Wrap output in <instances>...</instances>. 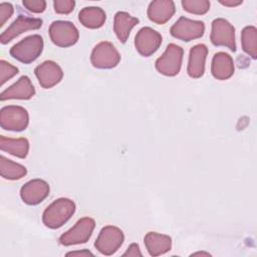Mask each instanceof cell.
<instances>
[{"label":"cell","instance_id":"6da1fadb","mask_svg":"<svg viewBox=\"0 0 257 257\" xmlns=\"http://www.w3.org/2000/svg\"><path fill=\"white\" fill-rule=\"evenodd\" d=\"M74 212L75 204L72 200L59 198L44 210L42 221L46 227L56 229L64 225L72 217Z\"/></svg>","mask_w":257,"mask_h":257},{"label":"cell","instance_id":"7a4b0ae2","mask_svg":"<svg viewBox=\"0 0 257 257\" xmlns=\"http://www.w3.org/2000/svg\"><path fill=\"white\" fill-rule=\"evenodd\" d=\"M43 50V39L38 34H33L20 40L12 46L10 54L22 63H31L38 58Z\"/></svg>","mask_w":257,"mask_h":257},{"label":"cell","instance_id":"3957f363","mask_svg":"<svg viewBox=\"0 0 257 257\" xmlns=\"http://www.w3.org/2000/svg\"><path fill=\"white\" fill-rule=\"evenodd\" d=\"M184 50L181 46L170 43L165 52L156 60L157 70L166 76H175L180 72Z\"/></svg>","mask_w":257,"mask_h":257},{"label":"cell","instance_id":"277c9868","mask_svg":"<svg viewBox=\"0 0 257 257\" xmlns=\"http://www.w3.org/2000/svg\"><path fill=\"white\" fill-rule=\"evenodd\" d=\"M95 222L90 217L79 219L75 225L59 237V243L64 246H71L85 243L91 237Z\"/></svg>","mask_w":257,"mask_h":257},{"label":"cell","instance_id":"5b68a950","mask_svg":"<svg viewBox=\"0 0 257 257\" xmlns=\"http://www.w3.org/2000/svg\"><path fill=\"white\" fill-rule=\"evenodd\" d=\"M29 122L27 110L19 105L4 106L0 110V125L3 130L21 132Z\"/></svg>","mask_w":257,"mask_h":257},{"label":"cell","instance_id":"8992f818","mask_svg":"<svg viewBox=\"0 0 257 257\" xmlns=\"http://www.w3.org/2000/svg\"><path fill=\"white\" fill-rule=\"evenodd\" d=\"M49 36L55 45L59 47H69L77 42L79 33L73 23L58 20L50 24Z\"/></svg>","mask_w":257,"mask_h":257},{"label":"cell","instance_id":"52a82bcc","mask_svg":"<svg viewBox=\"0 0 257 257\" xmlns=\"http://www.w3.org/2000/svg\"><path fill=\"white\" fill-rule=\"evenodd\" d=\"M124 235L122 231L115 226L103 227L94 243V247L103 255H111L115 253L122 245Z\"/></svg>","mask_w":257,"mask_h":257},{"label":"cell","instance_id":"ba28073f","mask_svg":"<svg viewBox=\"0 0 257 257\" xmlns=\"http://www.w3.org/2000/svg\"><path fill=\"white\" fill-rule=\"evenodd\" d=\"M120 60V54L117 49L107 41L99 42L94 46L91 52V64L100 69H109L115 67Z\"/></svg>","mask_w":257,"mask_h":257},{"label":"cell","instance_id":"9c48e42d","mask_svg":"<svg viewBox=\"0 0 257 257\" xmlns=\"http://www.w3.org/2000/svg\"><path fill=\"white\" fill-rule=\"evenodd\" d=\"M172 36L183 41H191L203 36L205 24L202 21L192 20L185 16L180 17L171 27Z\"/></svg>","mask_w":257,"mask_h":257},{"label":"cell","instance_id":"30bf717a","mask_svg":"<svg viewBox=\"0 0 257 257\" xmlns=\"http://www.w3.org/2000/svg\"><path fill=\"white\" fill-rule=\"evenodd\" d=\"M210 39L216 46H226L231 51H236L235 28L224 18H217L212 22Z\"/></svg>","mask_w":257,"mask_h":257},{"label":"cell","instance_id":"8fae6325","mask_svg":"<svg viewBox=\"0 0 257 257\" xmlns=\"http://www.w3.org/2000/svg\"><path fill=\"white\" fill-rule=\"evenodd\" d=\"M162 44V35L151 27H143L135 38V46L138 52L145 56L154 54Z\"/></svg>","mask_w":257,"mask_h":257},{"label":"cell","instance_id":"7c38bea8","mask_svg":"<svg viewBox=\"0 0 257 257\" xmlns=\"http://www.w3.org/2000/svg\"><path fill=\"white\" fill-rule=\"evenodd\" d=\"M42 26V20L40 18H32L25 15H19L11 25L1 34L0 41L2 44H6L13 40L18 35L29 30H36Z\"/></svg>","mask_w":257,"mask_h":257},{"label":"cell","instance_id":"4fadbf2b","mask_svg":"<svg viewBox=\"0 0 257 257\" xmlns=\"http://www.w3.org/2000/svg\"><path fill=\"white\" fill-rule=\"evenodd\" d=\"M35 75L39 84L43 88H51L63 77V71L61 67L52 60H46L35 67Z\"/></svg>","mask_w":257,"mask_h":257},{"label":"cell","instance_id":"5bb4252c","mask_svg":"<svg viewBox=\"0 0 257 257\" xmlns=\"http://www.w3.org/2000/svg\"><path fill=\"white\" fill-rule=\"evenodd\" d=\"M49 195V185L41 179H34L27 182L20 190V196L24 203L37 205Z\"/></svg>","mask_w":257,"mask_h":257},{"label":"cell","instance_id":"9a60e30c","mask_svg":"<svg viewBox=\"0 0 257 257\" xmlns=\"http://www.w3.org/2000/svg\"><path fill=\"white\" fill-rule=\"evenodd\" d=\"M35 94V88L26 75L21 76L15 83L1 92L0 99H30Z\"/></svg>","mask_w":257,"mask_h":257},{"label":"cell","instance_id":"2e32d148","mask_svg":"<svg viewBox=\"0 0 257 257\" xmlns=\"http://www.w3.org/2000/svg\"><path fill=\"white\" fill-rule=\"evenodd\" d=\"M176 11L175 3L171 0H156L150 3L148 16L156 24H165Z\"/></svg>","mask_w":257,"mask_h":257},{"label":"cell","instance_id":"e0dca14e","mask_svg":"<svg viewBox=\"0 0 257 257\" xmlns=\"http://www.w3.org/2000/svg\"><path fill=\"white\" fill-rule=\"evenodd\" d=\"M207 53L208 48L205 44H197L191 48L187 67L189 76L192 78H199L204 74Z\"/></svg>","mask_w":257,"mask_h":257},{"label":"cell","instance_id":"ac0fdd59","mask_svg":"<svg viewBox=\"0 0 257 257\" xmlns=\"http://www.w3.org/2000/svg\"><path fill=\"white\" fill-rule=\"evenodd\" d=\"M211 72L216 79L225 80L234 73L233 58L226 52H218L212 59Z\"/></svg>","mask_w":257,"mask_h":257},{"label":"cell","instance_id":"d6986e66","mask_svg":"<svg viewBox=\"0 0 257 257\" xmlns=\"http://www.w3.org/2000/svg\"><path fill=\"white\" fill-rule=\"evenodd\" d=\"M145 245L151 256H160L171 250L172 239L168 235L149 232L145 236Z\"/></svg>","mask_w":257,"mask_h":257},{"label":"cell","instance_id":"ffe728a7","mask_svg":"<svg viewBox=\"0 0 257 257\" xmlns=\"http://www.w3.org/2000/svg\"><path fill=\"white\" fill-rule=\"evenodd\" d=\"M139 23V19L132 16L131 14L119 11L114 15V21H113V31L117 37V39L124 43L128 36L131 30Z\"/></svg>","mask_w":257,"mask_h":257},{"label":"cell","instance_id":"44dd1931","mask_svg":"<svg viewBox=\"0 0 257 257\" xmlns=\"http://www.w3.org/2000/svg\"><path fill=\"white\" fill-rule=\"evenodd\" d=\"M106 19L105 12L100 7H84L78 13L79 22L87 28L96 29L101 27Z\"/></svg>","mask_w":257,"mask_h":257},{"label":"cell","instance_id":"7402d4cb","mask_svg":"<svg viewBox=\"0 0 257 257\" xmlns=\"http://www.w3.org/2000/svg\"><path fill=\"white\" fill-rule=\"evenodd\" d=\"M0 149L3 152L15 156L20 159L26 158L29 152V142L25 138H6L4 136L0 137Z\"/></svg>","mask_w":257,"mask_h":257},{"label":"cell","instance_id":"603a6c76","mask_svg":"<svg viewBox=\"0 0 257 257\" xmlns=\"http://www.w3.org/2000/svg\"><path fill=\"white\" fill-rule=\"evenodd\" d=\"M26 174L27 170L24 166L8 160L4 156L0 157V175L2 178L7 180H19Z\"/></svg>","mask_w":257,"mask_h":257},{"label":"cell","instance_id":"cb8c5ba5","mask_svg":"<svg viewBox=\"0 0 257 257\" xmlns=\"http://www.w3.org/2000/svg\"><path fill=\"white\" fill-rule=\"evenodd\" d=\"M243 50L252 58L257 57V30L254 26H246L241 33Z\"/></svg>","mask_w":257,"mask_h":257},{"label":"cell","instance_id":"d4e9b609","mask_svg":"<svg viewBox=\"0 0 257 257\" xmlns=\"http://www.w3.org/2000/svg\"><path fill=\"white\" fill-rule=\"evenodd\" d=\"M182 6L189 13L202 15L209 11L210 2L207 0H183Z\"/></svg>","mask_w":257,"mask_h":257},{"label":"cell","instance_id":"484cf974","mask_svg":"<svg viewBox=\"0 0 257 257\" xmlns=\"http://www.w3.org/2000/svg\"><path fill=\"white\" fill-rule=\"evenodd\" d=\"M18 68L5 60L0 61V84L3 85L7 80L18 73Z\"/></svg>","mask_w":257,"mask_h":257},{"label":"cell","instance_id":"4316f807","mask_svg":"<svg viewBox=\"0 0 257 257\" xmlns=\"http://www.w3.org/2000/svg\"><path fill=\"white\" fill-rule=\"evenodd\" d=\"M54 10L58 14H69L73 11L75 2L73 0H56L53 2Z\"/></svg>","mask_w":257,"mask_h":257},{"label":"cell","instance_id":"83f0119b","mask_svg":"<svg viewBox=\"0 0 257 257\" xmlns=\"http://www.w3.org/2000/svg\"><path fill=\"white\" fill-rule=\"evenodd\" d=\"M22 4L33 13H42L46 9V2L43 0H23Z\"/></svg>","mask_w":257,"mask_h":257},{"label":"cell","instance_id":"f1b7e54d","mask_svg":"<svg viewBox=\"0 0 257 257\" xmlns=\"http://www.w3.org/2000/svg\"><path fill=\"white\" fill-rule=\"evenodd\" d=\"M13 6L11 3H1L0 4V26H3L5 22L12 16L13 14Z\"/></svg>","mask_w":257,"mask_h":257},{"label":"cell","instance_id":"f546056e","mask_svg":"<svg viewBox=\"0 0 257 257\" xmlns=\"http://www.w3.org/2000/svg\"><path fill=\"white\" fill-rule=\"evenodd\" d=\"M123 256H142L139 245L136 243L131 244L130 247L127 248V250L123 253Z\"/></svg>","mask_w":257,"mask_h":257},{"label":"cell","instance_id":"4dcf8cb0","mask_svg":"<svg viewBox=\"0 0 257 257\" xmlns=\"http://www.w3.org/2000/svg\"><path fill=\"white\" fill-rule=\"evenodd\" d=\"M222 5H225V6H228V7H235V6H238L240 4L243 3L242 0H220L219 1Z\"/></svg>","mask_w":257,"mask_h":257},{"label":"cell","instance_id":"1f68e13d","mask_svg":"<svg viewBox=\"0 0 257 257\" xmlns=\"http://www.w3.org/2000/svg\"><path fill=\"white\" fill-rule=\"evenodd\" d=\"M88 256V255H90V256H92L93 254L90 252V251H88V250H81V251H72V252H68L67 254H66V256Z\"/></svg>","mask_w":257,"mask_h":257},{"label":"cell","instance_id":"d6a6232c","mask_svg":"<svg viewBox=\"0 0 257 257\" xmlns=\"http://www.w3.org/2000/svg\"><path fill=\"white\" fill-rule=\"evenodd\" d=\"M197 255H205V256H210L209 253L207 252H197V253H194L192 254V256H197Z\"/></svg>","mask_w":257,"mask_h":257}]
</instances>
